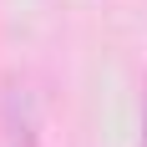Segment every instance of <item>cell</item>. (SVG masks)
<instances>
[{
	"label": "cell",
	"mask_w": 147,
	"mask_h": 147,
	"mask_svg": "<svg viewBox=\"0 0 147 147\" xmlns=\"http://www.w3.org/2000/svg\"><path fill=\"white\" fill-rule=\"evenodd\" d=\"M0 142L41 147V91L26 71H5L0 81Z\"/></svg>",
	"instance_id": "obj_1"
},
{
	"label": "cell",
	"mask_w": 147,
	"mask_h": 147,
	"mask_svg": "<svg viewBox=\"0 0 147 147\" xmlns=\"http://www.w3.org/2000/svg\"><path fill=\"white\" fill-rule=\"evenodd\" d=\"M137 147H147V76H142V142Z\"/></svg>",
	"instance_id": "obj_2"
}]
</instances>
